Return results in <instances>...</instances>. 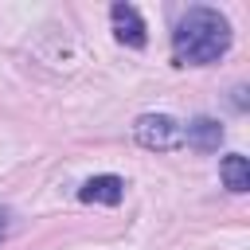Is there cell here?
<instances>
[{
  "instance_id": "obj_4",
  "label": "cell",
  "mask_w": 250,
  "mask_h": 250,
  "mask_svg": "<svg viewBox=\"0 0 250 250\" xmlns=\"http://www.w3.org/2000/svg\"><path fill=\"white\" fill-rule=\"evenodd\" d=\"M121 195H125V180L121 176H90L78 188L82 203H105V207H113V203H121Z\"/></svg>"
},
{
  "instance_id": "obj_6",
  "label": "cell",
  "mask_w": 250,
  "mask_h": 250,
  "mask_svg": "<svg viewBox=\"0 0 250 250\" xmlns=\"http://www.w3.org/2000/svg\"><path fill=\"white\" fill-rule=\"evenodd\" d=\"M219 176H223V184H227V191H234V195H242V191L250 188V164H246V156H238V152H230V156H223V164H219Z\"/></svg>"
},
{
  "instance_id": "obj_5",
  "label": "cell",
  "mask_w": 250,
  "mask_h": 250,
  "mask_svg": "<svg viewBox=\"0 0 250 250\" xmlns=\"http://www.w3.org/2000/svg\"><path fill=\"white\" fill-rule=\"evenodd\" d=\"M184 141L195 148V152H215L223 145V125L215 117H195L188 129H184Z\"/></svg>"
},
{
  "instance_id": "obj_7",
  "label": "cell",
  "mask_w": 250,
  "mask_h": 250,
  "mask_svg": "<svg viewBox=\"0 0 250 250\" xmlns=\"http://www.w3.org/2000/svg\"><path fill=\"white\" fill-rule=\"evenodd\" d=\"M8 230H12V211H4V207H0V242L8 238Z\"/></svg>"
},
{
  "instance_id": "obj_3",
  "label": "cell",
  "mask_w": 250,
  "mask_h": 250,
  "mask_svg": "<svg viewBox=\"0 0 250 250\" xmlns=\"http://www.w3.org/2000/svg\"><path fill=\"white\" fill-rule=\"evenodd\" d=\"M109 20H113L117 43H125V47H145V43H148L145 20H141V12H137L133 4H113V8H109Z\"/></svg>"
},
{
  "instance_id": "obj_1",
  "label": "cell",
  "mask_w": 250,
  "mask_h": 250,
  "mask_svg": "<svg viewBox=\"0 0 250 250\" xmlns=\"http://www.w3.org/2000/svg\"><path fill=\"white\" fill-rule=\"evenodd\" d=\"M230 23L215 8H188L172 31V55L180 66H207L230 51Z\"/></svg>"
},
{
  "instance_id": "obj_8",
  "label": "cell",
  "mask_w": 250,
  "mask_h": 250,
  "mask_svg": "<svg viewBox=\"0 0 250 250\" xmlns=\"http://www.w3.org/2000/svg\"><path fill=\"white\" fill-rule=\"evenodd\" d=\"M234 105H238V109H246V90H242V86L234 90Z\"/></svg>"
},
{
  "instance_id": "obj_2",
  "label": "cell",
  "mask_w": 250,
  "mask_h": 250,
  "mask_svg": "<svg viewBox=\"0 0 250 250\" xmlns=\"http://www.w3.org/2000/svg\"><path fill=\"white\" fill-rule=\"evenodd\" d=\"M133 137L141 148H152V152H168L176 145H184V125L168 113H141L133 121Z\"/></svg>"
}]
</instances>
